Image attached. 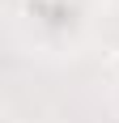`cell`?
I'll list each match as a JSON object with an SVG mask.
<instances>
[{
  "instance_id": "cell-1",
  "label": "cell",
  "mask_w": 119,
  "mask_h": 123,
  "mask_svg": "<svg viewBox=\"0 0 119 123\" xmlns=\"http://www.w3.org/2000/svg\"><path fill=\"white\" fill-rule=\"evenodd\" d=\"M115 76H119V55H115Z\"/></svg>"
}]
</instances>
